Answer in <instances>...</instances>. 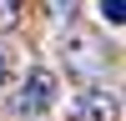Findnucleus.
Listing matches in <instances>:
<instances>
[{
    "label": "nucleus",
    "mask_w": 126,
    "mask_h": 121,
    "mask_svg": "<svg viewBox=\"0 0 126 121\" xmlns=\"http://www.w3.org/2000/svg\"><path fill=\"white\" fill-rule=\"evenodd\" d=\"M56 76H50V71H30L25 76V86H20V111H25V116H46L50 106H56Z\"/></svg>",
    "instance_id": "obj_1"
},
{
    "label": "nucleus",
    "mask_w": 126,
    "mask_h": 121,
    "mask_svg": "<svg viewBox=\"0 0 126 121\" xmlns=\"http://www.w3.org/2000/svg\"><path fill=\"white\" fill-rule=\"evenodd\" d=\"M61 50H66L71 71H81V76H96V71L106 66V50H101V45H96V35H86V30H71Z\"/></svg>",
    "instance_id": "obj_2"
},
{
    "label": "nucleus",
    "mask_w": 126,
    "mask_h": 121,
    "mask_svg": "<svg viewBox=\"0 0 126 121\" xmlns=\"http://www.w3.org/2000/svg\"><path fill=\"white\" fill-rule=\"evenodd\" d=\"M86 111H91L96 121H111V116H116V101H111V96H101V91H91V101H86Z\"/></svg>",
    "instance_id": "obj_3"
},
{
    "label": "nucleus",
    "mask_w": 126,
    "mask_h": 121,
    "mask_svg": "<svg viewBox=\"0 0 126 121\" xmlns=\"http://www.w3.org/2000/svg\"><path fill=\"white\" fill-rule=\"evenodd\" d=\"M101 20L106 25H121L126 20V0H101Z\"/></svg>",
    "instance_id": "obj_4"
},
{
    "label": "nucleus",
    "mask_w": 126,
    "mask_h": 121,
    "mask_svg": "<svg viewBox=\"0 0 126 121\" xmlns=\"http://www.w3.org/2000/svg\"><path fill=\"white\" fill-rule=\"evenodd\" d=\"M46 10H50L56 20H71V15L81 10V0H46Z\"/></svg>",
    "instance_id": "obj_5"
},
{
    "label": "nucleus",
    "mask_w": 126,
    "mask_h": 121,
    "mask_svg": "<svg viewBox=\"0 0 126 121\" xmlns=\"http://www.w3.org/2000/svg\"><path fill=\"white\" fill-rule=\"evenodd\" d=\"M20 20V0H0V30H10Z\"/></svg>",
    "instance_id": "obj_6"
},
{
    "label": "nucleus",
    "mask_w": 126,
    "mask_h": 121,
    "mask_svg": "<svg viewBox=\"0 0 126 121\" xmlns=\"http://www.w3.org/2000/svg\"><path fill=\"white\" fill-rule=\"evenodd\" d=\"M0 86H5V45H0Z\"/></svg>",
    "instance_id": "obj_7"
}]
</instances>
